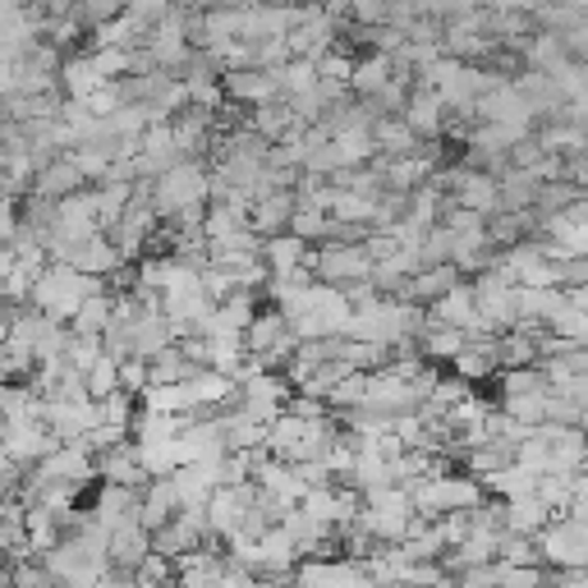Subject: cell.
Segmentation results:
<instances>
[{
  "mask_svg": "<svg viewBox=\"0 0 588 588\" xmlns=\"http://www.w3.org/2000/svg\"><path fill=\"white\" fill-rule=\"evenodd\" d=\"M290 212H295V194H271V198H262V203L249 207V230H254L258 239L286 235Z\"/></svg>",
  "mask_w": 588,
  "mask_h": 588,
  "instance_id": "cell-12",
  "label": "cell"
},
{
  "mask_svg": "<svg viewBox=\"0 0 588 588\" xmlns=\"http://www.w3.org/2000/svg\"><path fill=\"white\" fill-rule=\"evenodd\" d=\"M368 138H373L378 157H386V162H395V157H414V152L423 147V143L405 130V120H378V125L368 130Z\"/></svg>",
  "mask_w": 588,
  "mask_h": 588,
  "instance_id": "cell-15",
  "label": "cell"
},
{
  "mask_svg": "<svg viewBox=\"0 0 588 588\" xmlns=\"http://www.w3.org/2000/svg\"><path fill=\"white\" fill-rule=\"evenodd\" d=\"M194 373H203V368H189V363L179 359V350H175V345L147 359V386H184Z\"/></svg>",
  "mask_w": 588,
  "mask_h": 588,
  "instance_id": "cell-22",
  "label": "cell"
},
{
  "mask_svg": "<svg viewBox=\"0 0 588 588\" xmlns=\"http://www.w3.org/2000/svg\"><path fill=\"white\" fill-rule=\"evenodd\" d=\"M10 588H60V584L42 570V561H23V566H10Z\"/></svg>",
  "mask_w": 588,
  "mask_h": 588,
  "instance_id": "cell-45",
  "label": "cell"
},
{
  "mask_svg": "<svg viewBox=\"0 0 588 588\" xmlns=\"http://www.w3.org/2000/svg\"><path fill=\"white\" fill-rule=\"evenodd\" d=\"M249 483V455H221L216 464V487H239Z\"/></svg>",
  "mask_w": 588,
  "mask_h": 588,
  "instance_id": "cell-47",
  "label": "cell"
},
{
  "mask_svg": "<svg viewBox=\"0 0 588 588\" xmlns=\"http://www.w3.org/2000/svg\"><path fill=\"white\" fill-rule=\"evenodd\" d=\"M363 405L368 410H382V414H414V395L405 382H395L386 373H368V391H363Z\"/></svg>",
  "mask_w": 588,
  "mask_h": 588,
  "instance_id": "cell-9",
  "label": "cell"
},
{
  "mask_svg": "<svg viewBox=\"0 0 588 588\" xmlns=\"http://www.w3.org/2000/svg\"><path fill=\"white\" fill-rule=\"evenodd\" d=\"M299 510L313 524H336V487H313L299 497Z\"/></svg>",
  "mask_w": 588,
  "mask_h": 588,
  "instance_id": "cell-37",
  "label": "cell"
},
{
  "mask_svg": "<svg viewBox=\"0 0 588 588\" xmlns=\"http://www.w3.org/2000/svg\"><path fill=\"white\" fill-rule=\"evenodd\" d=\"M551 524V510L538 506L534 497H519V502H506V529L502 534H519V538H538Z\"/></svg>",
  "mask_w": 588,
  "mask_h": 588,
  "instance_id": "cell-20",
  "label": "cell"
},
{
  "mask_svg": "<svg viewBox=\"0 0 588 588\" xmlns=\"http://www.w3.org/2000/svg\"><path fill=\"white\" fill-rule=\"evenodd\" d=\"M497 386H502V400L547 391V382H543V373H538V368H515V373H497Z\"/></svg>",
  "mask_w": 588,
  "mask_h": 588,
  "instance_id": "cell-35",
  "label": "cell"
},
{
  "mask_svg": "<svg viewBox=\"0 0 588 588\" xmlns=\"http://www.w3.org/2000/svg\"><path fill=\"white\" fill-rule=\"evenodd\" d=\"M111 327V295H92L74 308V318H70V336H87V340H102V331Z\"/></svg>",
  "mask_w": 588,
  "mask_h": 588,
  "instance_id": "cell-21",
  "label": "cell"
},
{
  "mask_svg": "<svg viewBox=\"0 0 588 588\" xmlns=\"http://www.w3.org/2000/svg\"><path fill=\"white\" fill-rule=\"evenodd\" d=\"M166 0H134V6H125V10H120V14H125L134 28H138V33H152V28H157L162 19H166Z\"/></svg>",
  "mask_w": 588,
  "mask_h": 588,
  "instance_id": "cell-40",
  "label": "cell"
},
{
  "mask_svg": "<svg viewBox=\"0 0 588 588\" xmlns=\"http://www.w3.org/2000/svg\"><path fill=\"white\" fill-rule=\"evenodd\" d=\"M286 235L299 239L303 249H322V244L331 239V216L327 212H290Z\"/></svg>",
  "mask_w": 588,
  "mask_h": 588,
  "instance_id": "cell-26",
  "label": "cell"
},
{
  "mask_svg": "<svg viewBox=\"0 0 588 588\" xmlns=\"http://www.w3.org/2000/svg\"><path fill=\"white\" fill-rule=\"evenodd\" d=\"M543 566H497V588H543Z\"/></svg>",
  "mask_w": 588,
  "mask_h": 588,
  "instance_id": "cell-44",
  "label": "cell"
},
{
  "mask_svg": "<svg viewBox=\"0 0 588 588\" xmlns=\"http://www.w3.org/2000/svg\"><path fill=\"white\" fill-rule=\"evenodd\" d=\"M79 189H87V184L79 179V171L70 166V157H55L51 166H42V171L33 175V184H28V194H33V198H47V203H60V198H70V194H79Z\"/></svg>",
  "mask_w": 588,
  "mask_h": 588,
  "instance_id": "cell-8",
  "label": "cell"
},
{
  "mask_svg": "<svg viewBox=\"0 0 588 588\" xmlns=\"http://www.w3.org/2000/svg\"><path fill=\"white\" fill-rule=\"evenodd\" d=\"M442 102H437V92L432 87H410V97H405V111H400V120H405V130L419 138V143H437L442 138Z\"/></svg>",
  "mask_w": 588,
  "mask_h": 588,
  "instance_id": "cell-6",
  "label": "cell"
},
{
  "mask_svg": "<svg viewBox=\"0 0 588 588\" xmlns=\"http://www.w3.org/2000/svg\"><path fill=\"white\" fill-rule=\"evenodd\" d=\"M538 179L529 171H506L497 179V212H534Z\"/></svg>",
  "mask_w": 588,
  "mask_h": 588,
  "instance_id": "cell-19",
  "label": "cell"
},
{
  "mask_svg": "<svg viewBox=\"0 0 588 588\" xmlns=\"http://www.w3.org/2000/svg\"><path fill=\"white\" fill-rule=\"evenodd\" d=\"M97 405V427H125L130 432V419H134V400L125 391H115L106 400H92Z\"/></svg>",
  "mask_w": 588,
  "mask_h": 588,
  "instance_id": "cell-34",
  "label": "cell"
},
{
  "mask_svg": "<svg viewBox=\"0 0 588 588\" xmlns=\"http://www.w3.org/2000/svg\"><path fill=\"white\" fill-rule=\"evenodd\" d=\"M23 538H28V547H33L38 556H42V551H51V547L60 543V534H55V524H51V515H47L42 506H33V510H23Z\"/></svg>",
  "mask_w": 588,
  "mask_h": 588,
  "instance_id": "cell-32",
  "label": "cell"
},
{
  "mask_svg": "<svg viewBox=\"0 0 588 588\" xmlns=\"http://www.w3.org/2000/svg\"><path fill=\"white\" fill-rule=\"evenodd\" d=\"M368 271H373V262L363 258V244H354V249H340V244H327V249H318V262H313V276L318 286H354V281H368Z\"/></svg>",
  "mask_w": 588,
  "mask_h": 588,
  "instance_id": "cell-4",
  "label": "cell"
},
{
  "mask_svg": "<svg viewBox=\"0 0 588 588\" xmlns=\"http://www.w3.org/2000/svg\"><path fill=\"white\" fill-rule=\"evenodd\" d=\"M102 359V340H87V336H70V345H65V363L74 368V373H87L92 363Z\"/></svg>",
  "mask_w": 588,
  "mask_h": 588,
  "instance_id": "cell-43",
  "label": "cell"
},
{
  "mask_svg": "<svg viewBox=\"0 0 588 588\" xmlns=\"http://www.w3.org/2000/svg\"><path fill=\"white\" fill-rule=\"evenodd\" d=\"M303 244L299 239H290V235H276V239H262V267L271 271V276H290L299 262H303Z\"/></svg>",
  "mask_w": 588,
  "mask_h": 588,
  "instance_id": "cell-25",
  "label": "cell"
},
{
  "mask_svg": "<svg viewBox=\"0 0 588 588\" xmlns=\"http://www.w3.org/2000/svg\"><path fill=\"white\" fill-rule=\"evenodd\" d=\"M33 474H38L42 483L70 487L74 497H83V492H87L92 483H97V474H92V460H87L79 446H60V451H51L47 460L33 464Z\"/></svg>",
  "mask_w": 588,
  "mask_h": 588,
  "instance_id": "cell-3",
  "label": "cell"
},
{
  "mask_svg": "<svg viewBox=\"0 0 588 588\" xmlns=\"http://www.w3.org/2000/svg\"><path fill=\"white\" fill-rule=\"evenodd\" d=\"M221 97L230 106L258 111V106L281 102V92H276V79L271 74H262V70H239V74H221Z\"/></svg>",
  "mask_w": 588,
  "mask_h": 588,
  "instance_id": "cell-5",
  "label": "cell"
},
{
  "mask_svg": "<svg viewBox=\"0 0 588 588\" xmlns=\"http://www.w3.org/2000/svg\"><path fill=\"white\" fill-rule=\"evenodd\" d=\"M327 216L336 226H373V198H359V194H331Z\"/></svg>",
  "mask_w": 588,
  "mask_h": 588,
  "instance_id": "cell-29",
  "label": "cell"
},
{
  "mask_svg": "<svg viewBox=\"0 0 588 588\" xmlns=\"http://www.w3.org/2000/svg\"><path fill=\"white\" fill-rule=\"evenodd\" d=\"M175 340H171V327H166V318L157 313V318H138L134 327H130V359H152V354H162V350H171Z\"/></svg>",
  "mask_w": 588,
  "mask_h": 588,
  "instance_id": "cell-13",
  "label": "cell"
},
{
  "mask_svg": "<svg viewBox=\"0 0 588 588\" xmlns=\"http://www.w3.org/2000/svg\"><path fill=\"white\" fill-rule=\"evenodd\" d=\"M497 410L510 419V423H519V427H538L543 419H547V391H534V395H515V400H497Z\"/></svg>",
  "mask_w": 588,
  "mask_h": 588,
  "instance_id": "cell-30",
  "label": "cell"
},
{
  "mask_svg": "<svg viewBox=\"0 0 588 588\" xmlns=\"http://www.w3.org/2000/svg\"><path fill=\"white\" fill-rule=\"evenodd\" d=\"M451 378H460L464 386H478L497 378V354H492V340H478V345H464L451 359Z\"/></svg>",
  "mask_w": 588,
  "mask_h": 588,
  "instance_id": "cell-11",
  "label": "cell"
},
{
  "mask_svg": "<svg viewBox=\"0 0 588 588\" xmlns=\"http://www.w3.org/2000/svg\"><path fill=\"white\" fill-rule=\"evenodd\" d=\"M92 474H97L102 483H111V487H130V492H143L152 478L138 470V460H134V442H125V446H115V451H106V455H97L92 460Z\"/></svg>",
  "mask_w": 588,
  "mask_h": 588,
  "instance_id": "cell-7",
  "label": "cell"
},
{
  "mask_svg": "<svg viewBox=\"0 0 588 588\" xmlns=\"http://www.w3.org/2000/svg\"><path fill=\"white\" fill-rule=\"evenodd\" d=\"M551 336L570 340V345H588V313H575V308H561L551 322H547Z\"/></svg>",
  "mask_w": 588,
  "mask_h": 588,
  "instance_id": "cell-38",
  "label": "cell"
},
{
  "mask_svg": "<svg viewBox=\"0 0 588 588\" xmlns=\"http://www.w3.org/2000/svg\"><path fill=\"white\" fill-rule=\"evenodd\" d=\"M271 79H276V92H281V102L303 97V92H313V87H318L313 60H286L281 70H271Z\"/></svg>",
  "mask_w": 588,
  "mask_h": 588,
  "instance_id": "cell-24",
  "label": "cell"
},
{
  "mask_svg": "<svg viewBox=\"0 0 588 588\" xmlns=\"http://www.w3.org/2000/svg\"><path fill=\"white\" fill-rule=\"evenodd\" d=\"M359 506L373 510V515H395V519H410V515H414V510H410V492H400V487H391V483L359 492Z\"/></svg>",
  "mask_w": 588,
  "mask_h": 588,
  "instance_id": "cell-27",
  "label": "cell"
},
{
  "mask_svg": "<svg viewBox=\"0 0 588 588\" xmlns=\"http://www.w3.org/2000/svg\"><path fill=\"white\" fill-rule=\"evenodd\" d=\"M290 111H286V102H271V106H258V111H249V120H244V130H249L254 138H262L267 147H276L286 134H290Z\"/></svg>",
  "mask_w": 588,
  "mask_h": 588,
  "instance_id": "cell-17",
  "label": "cell"
},
{
  "mask_svg": "<svg viewBox=\"0 0 588 588\" xmlns=\"http://www.w3.org/2000/svg\"><path fill=\"white\" fill-rule=\"evenodd\" d=\"M497 566H543V561H538V547H534V538H519V534H497Z\"/></svg>",
  "mask_w": 588,
  "mask_h": 588,
  "instance_id": "cell-33",
  "label": "cell"
},
{
  "mask_svg": "<svg viewBox=\"0 0 588 588\" xmlns=\"http://www.w3.org/2000/svg\"><path fill=\"white\" fill-rule=\"evenodd\" d=\"M534 547H538V561L547 570H584V561H588V524L556 515L547 529L534 538Z\"/></svg>",
  "mask_w": 588,
  "mask_h": 588,
  "instance_id": "cell-2",
  "label": "cell"
},
{
  "mask_svg": "<svg viewBox=\"0 0 588 588\" xmlns=\"http://www.w3.org/2000/svg\"><path fill=\"white\" fill-rule=\"evenodd\" d=\"M79 106H83L92 120H111V115L120 111V92H115V83H102V87L92 92L87 102H79Z\"/></svg>",
  "mask_w": 588,
  "mask_h": 588,
  "instance_id": "cell-46",
  "label": "cell"
},
{
  "mask_svg": "<svg viewBox=\"0 0 588 588\" xmlns=\"http://www.w3.org/2000/svg\"><path fill=\"white\" fill-rule=\"evenodd\" d=\"M120 584H125V579H115V575H102V579L92 584V588H120Z\"/></svg>",
  "mask_w": 588,
  "mask_h": 588,
  "instance_id": "cell-49",
  "label": "cell"
},
{
  "mask_svg": "<svg viewBox=\"0 0 588 588\" xmlns=\"http://www.w3.org/2000/svg\"><path fill=\"white\" fill-rule=\"evenodd\" d=\"M134 405L147 410V414H171V419H179L184 410H189V395H184V386H147L134 400Z\"/></svg>",
  "mask_w": 588,
  "mask_h": 588,
  "instance_id": "cell-31",
  "label": "cell"
},
{
  "mask_svg": "<svg viewBox=\"0 0 588 588\" xmlns=\"http://www.w3.org/2000/svg\"><path fill=\"white\" fill-rule=\"evenodd\" d=\"M235 391H239V386H235L230 378H221V373H212V368H203V373H194L189 382H184V395H189V410H194V405H203V410H221Z\"/></svg>",
  "mask_w": 588,
  "mask_h": 588,
  "instance_id": "cell-14",
  "label": "cell"
},
{
  "mask_svg": "<svg viewBox=\"0 0 588 588\" xmlns=\"http://www.w3.org/2000/svg\"><path fill=\"white\" fill-rule=\"evenodd\" d=\"M171 492H175V510H203L207 497H212V487L203 483V474L194 470V464H184V470H175L171 478Z\"/></svg>",
  "mask_w": 588,
  "mask_h": 588,
  "instance_id": "cell-23",
  "label": "cell"
},
{
  "mask_svg": "<svg viewBox=\"0 0 588 588\" xmlns=\"http://www.w3.org/2000/svg\"><path fill=\"white\" fill-rule=\"evenodd\" d=\"M547 474H584V432H566V442L547 446Z\"/></svg>",
  "mask_w": 588,
  "mask_h": 588,
  "instance_id": "cell-28",
  "label": "cell"
},
{
  "mask_svg": "<svg viewBox=\"0 0 588 588\" xmlns=\"http://www.w3.org/2000/svg\"><path fill=\"white\" fill-rule=\"evenodd\" d=\"M184 207H207V166L198 162H175L162 179H152V216H157V226Z\"/></svg>",
  "mask_w": 588,
  "mask_h": 588,
  "instance_id": "cell-1",
  "label": "cell"
},
{
  "mask_svg": "<svg viewBox=\"0 0 588 588\" xmlns=\"http://www.w3.org/2000/svg\"><path fill=\"white\" fill-rule=\"evenodd\" d=\"M134 584H147V588H171V584H175V566L166 561V556L147 551V556H143V566L134 570Z\"/></svg>",
  "mask_w": 588,
  "mask_h": 588,
  "instance_id": "cell-39",
  "label": "cell"
},
{
  "mask_svg": "<svg viewBox=\"0 0 588 588\" xmlns=\"http://www.w3.org/2000/svg\"><path fill=\"white\" fill-rule=\"evenodd\" d=\"M414 345H419V359H423V363L442 368V363H451V359L464 350V331H455V327H432V322H427V331L414 340Z\"/></svg>",
  "mask_w": 588,
  "mask_h": 588,
  "instance_id": "cell-16",
  "label": "cell"
},
{
  "mask_svg": "<svg viewBox=\"0 0 588 588\" xmlns=\"http://www.w3.org/2000/svg\"><path fill=\"white\" fill-rule=\"evenodd\" d=\"M432 534H437L442 538V547L446 551H455L464 538H470L474 529H470V510H455V515H442L437 524H432Z\"/></svg>",
  "mask_w": 588,
  "mask_h": 588,
  "instance_id": "cell-41",
  "label": "cell"
},
{
  "mask_svg": "<svg viewBox=\"0 0 588 588\" xmlns=\"http://www.w3.org/2000/svg\"><path fill=\"white\" fill-rule=\"evenodd\" d=\"M286 331H290V327H286V318L276 313V308H258V318L249 322V331L239 336V340H244V354H254V359L267 354Z\"/></svg>",
  "mask_w": 588,
  "mask_h": 588,
  "instance_id": "cell-18",
  "label": "cell"
},
{
  "mask_svg": "<svg viewBox=\"0 0 588 588\" xmlns=\"http://www.w3.org/2000/svg\"><path fill=\"white\" fill-rule=\"evenodd\" d=\"M83 391H87V400H106V395H115L120 386H115V359H97V363H92L87 368V373H83Z\"/></svg>",
  "mask_w": 588,
  "mask_h": 588,
  "instance_id": "cell-36",
  "label": "cell"
},
{
  "mask_svg": "<svg viewBox=\"0 0 588 588\" xmlns=\"http://www.w3.org/2000/svg\"><path fill=\"white\" fill-rule=\"evenodd\" d=\"M455 588H497V561L492 566H470L455 575Z\"/></svg>",
  "mask_w": 588,
  "mask_h": 588,
  "instance_id": "cell-48",
  "label": "cell"
},
{
  "mask_svg": "<svg viewBox=\"0 0 588 588\" xmlns=\"http://www.w3.org/2000/svg\"><path fill=\"white\" fill-rule=\"evenodd\" d=\"M391 83V55H354V70H350V97L368 102V97H378V92Z\"/></svg>",
  "mask_w": 588,
  "mask_h": 588,
  "instance_id": "cell-10",
  "label": "cell"
},
{
  "mask_svg": "<svg viewBox=\"0 0 588 588\" xmlns=\"http://www.w3.org/2000/svg\"><path fill=\"white\" fill-rule=\"evenodd\" d=\"M115 386L125 391L130 400H138L147 391V363L143 359H125V363H115Z\"/></svg>",
  "mask_w": 588,
  "mask_h": 588,
  "instance_id": "cell-42",
  "label": "cell"
}]
</instances>
